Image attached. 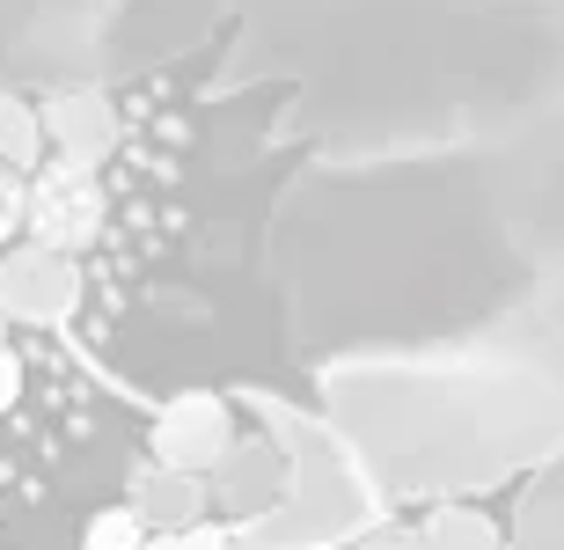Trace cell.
<instances>
[{
  "label": "cell",
  "mask_w": 564,
  "mask_h": 550,
  "mask_svg": "<svg viewBox=\"0 0 564 550\" xmlns=\"http://www.w3.org/2000/svg\"><path fill=\"white\" fill-rule=\"evenodd\" d=\"M206 477H191V470H162V463H140L132 470V499L126 507L140 514L147 529L162 521V529H191V521H206Z\"/></svg>",
  "instance_id": "3957f363"
},
{
  "label": "cell",
  "mask_w": 564,
  "mask_h": 550,
  "mask_svg": "<svg viewBox=\"0 0 564 550\" xmlns=\"http://www.w3.org/2000/svg\"><path fill=\"white\" fill-rule=\"evenodd\" d=\"M235 550H264V543H250V536H235Z\"/></svg>",
  "instance_id": "ba28073f"
},
{
  "label": "cell",
  "mask_w": 564,
  "mask_h": 550,
  "mask_svg": "<svg viewBox=\"0 0 564 550\" xmlns=\"http://www.w3.org/2000/svg\"><path fill=\"white\" fill-rule=\"evenodd\" d=\"M419 550H499V536L484 514H433L419 529Z\"/></svg>",
  "instance_id": "5b68a950"
},
{
  "label": "cell",
  "mask_w": 564,
  "mask_h": 550,
  "mask_svg": "<svg viewBox=\"0 0 564 550\" xmlns=\"http://www.w3.org/2000/svg\"><path fill=\"white\" fill-rule=\"evenodd\" d=\"M367 550H419V529H381Z\"/></svg>",
  "instance_id": "52a82bcc"
},
{
  "label": "cell",
  "mask_w": 564,
  "mask_h": 550,
  "mask_svg": "<svg viewBox=\"0 0 564 550\" xmlns=\"http://www.w3.org/2000/svg\"><path fill=\"white\" fill-rule=\"evenodd\" d=\"M147 550H235V529H228V521H191V529L147 536Z\"/></svg>",
  "instance_id": "8992f818"
},
{
  "label": "cell",
  "mask_w": 564,
  "mask_h": 550,
  "mask_svg": "<svg viewBox=\"0 0 564 550\" xmlns=\"http://www.w3.org/2000/svg\"><path fill=\"white\" fill-rule=\"evenodd\" d=\"M147 447H154V463H162V470H191V477H206L213 463H228V447H235L228 397H213V389H184V397H169L162 411H154Z\"/></svg>",
  "instance_id": "7a4b0ae2"
},
{
  "label": "cell",
  "mask_w": 564,
  "mask_h": 550,
  "mask_svg": "<svg viewBox=\"0 0 564 550\" xmlns=\"http://www.w3.org/2000/svg\"><path fill=\"white\" fill-rule=\"evenodd\" d=\"M88 433L96 389L74 360V338L30 331L0 309V521L37 507Z\"/></svg>",
  "instance_id": "6da1fadb"
},
{
  "label": "cell",
  "mask_w": 564,
  "mask_h": 550,
  "mask_svg": "<svg viewBox=\"0 0 564 550\" xmlns=\"http://www.w3.org/2000/svg\"><path fill=\"white\" fill-rule=\"evenodd\" d=\"M147 536H154V529H147L140 514L118 499V507H96V514H88L82 550H147Z\"/></svg>",
  "instance_id": "277c9868"
}]
</instances>
